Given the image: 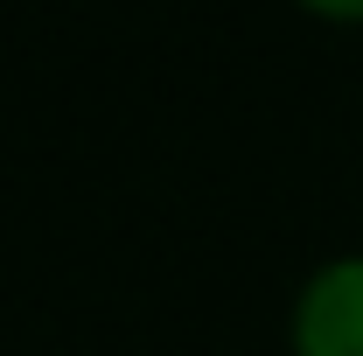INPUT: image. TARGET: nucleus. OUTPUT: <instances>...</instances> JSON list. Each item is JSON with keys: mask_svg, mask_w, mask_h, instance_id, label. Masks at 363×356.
Segmentation results:
<instances>
[{"mask_svg": "<svg viewBox=\"0 0 363 356\" xmlns=\"http://www.w3.org/2000/svg\"><path fill=\"white\" fill-rule=\"evenodd\" d=\"M294 356H363V252L308 272L294 301Z\"/></svg>", "mask_w": 363, "mask_h": 356, "instance_id": "nucleus-1", "label": "nucleus"}]
</instances>
